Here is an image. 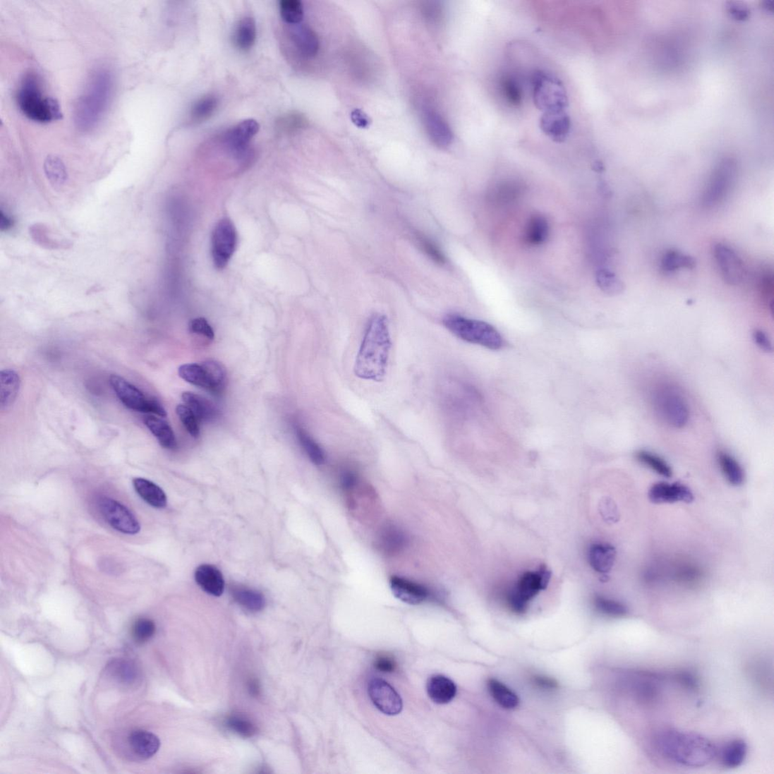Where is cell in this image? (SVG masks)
Here are the masks:
<instances>
[{
	"label": "cell",
	"mask_w": 774,
	"mask_h": 774,
	"mask_svg": "<svg viewBox=\"0 0 774 774\" xmlns=\"http://www.w3.org/2000/svg\"><path fill=\"white\" fill-rule=\"evenodd\" d=\"M226 725L235 733L243 737H252L258 732V728L250 720L240 715H232L226 720Z\"/></svg>",
	"instance_id": "cell-48"
},
{
	"label": "cell",
	"mask_w": 774,
	"mask_h": 774,
	"mask_svg": "<svg viewBox=\"0 0 774 774\" xmlns=\"http://www.w3.org/2000/svg\"><path fill=\"white\" fill-rule=\"evenodd\" d=\"M523 188L514 183H504L492 190L491 198L497 203H509L522 193Z\"/></svg>",
	"instance_id": "cell-47"
},
{
	"label": "cell",
	"mask_w": 774,
	"mask_h": 774,
	"mask_svg": "<svg viewBox=\"0 0 774 774\" xmlns=\"http://www.w3.org/2000/svg\"><path fill=\"white\" fill-rule=\"evenodd\" d=\"M502 89L507 101L517 107L523 101V92L518 83L511 77L502 80Z\"/></svg>",
	"instance_id": "cell-50"
},
{
	"label": "cell",
	"mask_w": 774,
	"mask_h": 774,
	"mask_svg": "<svg viewBox=\"0 0 774 774\" xmlns=\"http://www.w3.org/2000/svg\"><path fill=\"white\" fill-rule=\"evenodd\" d=\"M616 556V549L608 544H593L588 550L591 567L601 574H607L612 569Z\"/></svg>",
	"instance_id": "cell-25"
},
{
	"label": "cell",
	"mask_w": 774,
	"mask_h": 774,
	"mask_svg": "<svg viewBox=\"0 0 774 774\" xmlns=\"http://www.w3.org/2000/svg\"><path fill=\"white\" fill-rule=\"evenodd\" d=\"M296 437H298L301 447L305 452L315 465H322L325 462V454L319 444H318L310 435L301 427L296 428Z\"/></svg>",
	"instance_id": "cell-38"
},
{
	"label": "cell",
	"mask_w": 774,
	"mask_h": 774,
	"mask_svg": "<svg viewBox=\"0 0 774 774\" xmlns=\"http://www.w3.org/2000/svg\"><path fill=\"white\" fill-rule=\"evenodd\" d=\"M280 13L286 23L299 25L304 17L303 4L299 0H283L280 2Z\"/></svg>",
	"instance_id": "cell-45"
},
{
	"label": "cell",
	"mask_w": 774,
	"mask_h": 774,
	"mask_svg": "<svg viewBox=\"0 0 774 774\" xmlns=\"http://www.w3.org/2000/svg\"><path fill=\"white\" fill-rule=\"evenodd\" d=\"M20 386L18 375L12 369L3 370L0 374V405L3 411L13 405Z\"/></svg>",
	"instance_id": "cell-26"
},
{
	"label": "cell",
	"mask_w": 774,
	"mask_h": 774,
	"mask_svg": "<svg viewBox=\"0 0 774 774\" xmlns=\"http://www.w3.org/2000/svg\"><path fill=\"white\" fill-rule=\"evenodd\" d=\"M305 124L306 120L303 116L300 114H291L283 119L281 122L282 128H288L289 131L299 129Z\"/></svg>",
	"instance_id": "cell-56"
},
{
	"label": "cell",
	"mask_w": 774,
	"mask_h": 774,
	"mask_svg": "<svg viewBox=\"0 0 774 774\" xmlns=\"http://www.w3.org/2000/svg\"><path fill=\"white\" fill-rule=\"evenodd\" d=\"M46 176L52 186L60 188L67 181L68 173L65 164L61 159L55 156H49L44 163Z\"/></svg>",
	"instance_id": "cell-40"
},
{
	"label": "cell",
	"mask_w": 774,
	"mask_h": 774,
	"mask_svg": "<svg viewBox=\"0 0 774 774\" xmlns=\"http://www.w3.org/2000/svg\"><path fill=\"white\" fill-rule=\"evenodd\" d=\"M127 742L133 756L141 760L153 757L161 746L160 739L156 735L142 730L133 731Z\"/></svg>",
	"instance_id": "cell-18"
},
{
	"label": "cell",
	"mask_w": 774,
	"mask_h": 774,
	"mask_svg": "<svg viewBox=\"0 0 774 774\" xmlns=\"http://www.w3.org/2000/svg\"><path fill=\"white\" fill-rule=\"evenodd\" d=\"M418 240L424 252H425L434 262L441 265L445 264V262H447L443 253L432 241L423 236L419 237Z\"/></svg>",
	"instance_id": "cell-52"
},
{
	"label": "cell",
	"mask_w": 774,
	"mask_h": 774,
	"mask_svg": "<svg viewBox=\"0 0 774 774\" xmlns=\"http://www.w3.org/2000/svg\"><path fill=\"white\" fill-rule=\"evenodd\" d=\"M16 102L20 112L32 121L49 123L62 118L59 102L44 94L40 78L35 72L27 73L21 80Z\"/></svg>",
	"instance_id": "cell-4"
},
{
	"label": "cell",
	"mask_w": 774,
	"mask_h": 774,
	"mask_svg": "<svg viewBox=\"0 0 774 774\" xmlns=\"http://www.w3.org/2000/svg\"><path fill=\"white\" fill-rule=\"evenodd\" d=\"M155 624L152 619L140 618L133 623L132 634L134 640L137 643H144L150 641L155 635Z\"/></svg>",
	"instance_id": "cell-49"
},
{
	"label": "cell",
	"mask_w": 774,
	"mask_h": 774,
	"mask_svg": "<svg viewBox=\"0 0 774 774\" xmlns=\"http://www.w3.org/2000/svg\"><path fill=\"white\" fill-rule=\"evenodd\" d=\"M189 330L191 332L201 336H205L209 340H214V332L204 318H198L190 322Z\"/></svg>",
	"instance_id": "cell-53"
},
{
	"label": "cell",
	"mask_w": 774,
	"mask_h": 774,
	"mask_svg": "<svg viewBox=\"0 0 774 774\" xmlns=\"http://www.w3.org/2000/svg\"><path fill=\"white\" fill-rule=\"evenodd\" d=\"M237 243L238 236L234 224L227 218L220 220L212 234V257L218 270L226 267Z\"/></svg>",
	"instance_id": "cell-12"
},
{
	"label": "cell",
	"mask_w": 774,
	"mask_h": 774,
	"mask_svg": "<svg viewBox=\"0 0 774 774\" xmlns=\"http://www.w3.org/2000/svg\"><path fill=\"white\" fill-rule=\"evenodd\" d=\"M718 462L726 480L734 486L743 485L745 481V473L739 463L730 454L720 452L717 456Z\"/></svg>",
	"instance_id": "cell-33"
},
{
	"label": "cell",
	"mask_w": 774,
	"mask_h": 774,
	"mask_svg": "<svg viewBox=\"0 0 774 774\" xmlns=\"http://www.w3.org/2000/svg\"><path fill=\"white\" fill-rule=\"evenodd\" d=\"M368 695L377 708L387 715H397L402 710L399 694L389 683L380 678H373L370 681Z\"/></svg>",
	"instance_id": "cell-14"
},
{
	"label": "cell",
	"mask_w": 774,
	"mask_h": 774,
	"mask_svg": "<svg viewBox=\"0 0 774 774\" xmlns=\"http://www.w3.org/2000/svg\"><path fill=\"white\" fill-rule=\"evenodd\" d=\"M651 677L639 675L632 679V692L642 702H651L658 696V687Z\"/></svg>",
	"instance_id": "cell-39"
},
{
	"label": "cell",
	"mask_w": 774,
	"mask_h": 774,
	"mask_svg": "<svg viewBox=\"0 0 774 774\" xmlns=\"http://www.w3.org/2000/svg\"><path fill=\"white\" fill-rule=\"evenodd\" d=\"M596 282L603 292L610 296L619 295L625 290L624 282L608 270L603 269L597 272Z\"/></svg>",
	"instance_id": "cell-41"
},
{
	"label": "cell",
	"mask_w": 774,
	"mask_h": 774,
	"mask_svg": "<svg viewBox=\"0 0 774 774\" xmlns=\"http://www.w3.org/2000/svg\"><path fill=\"white\" fill-rule=\"evenodd\" d=\"M550 579L551 572L545 565L524 572L507 592L509 607L516 613L525 612L529 602L548 588Z\"/></svg>",
	"instance_id": "cell-6"
},
{
	"label": "cell",
	"mask_w": 774,
	"mask_h": 774,
	"mask_svg": "<svg viewBox=\"0 0 774 774\" xmlns=\"http://www.w3.org/2000/svg\"><path fill=\"white\" fill-rule=\"evenodd\" d=\"M198 585L210 595L219 597L224 593L225 581L221 572L214 566L201 565L195 571Z\"/></svg>",
	"instance_id": "cell-20"
},
{
	"label": "cell",
	"mask_w": 774,
	"mask_h": 774,
	"mask_svg": "<svg viewBox=\"0 0 774 774\" xmlns=\"http://www.w3.org/2000/svg\"><path fill=\"white\" fill-rule=\"evenodd\" d=\"M655 406L664 421L675 428H684L690 418L686 400L673 388L660 390L655 397Z\"/></svg>",
	"instance_id": "cell-10"
},
{
	"label": "cell",
	"mask_w": 774,
	"mask_h": 774,
	"mask_svg": "<svg viewBox=\"0 0 774 774\" xmlns=\"http://www.w3.org/2000/svg\"><path fill=\"white\" fill-rule=\"evenodd\" d=\"M144 423L162 447L167 449H174L176 447L174 433L167 421L160 418L147 416L144 419Z\"/></svg>",
	"instance_id": "cell-29"
},
{
	"label": "cell",
	"mask_w": 774,
	"mask_h": 774,
	"mask_svg": "<svg viewBox=\"0 0 774 774\" xmlns=\"http://www.w3.org/2000/svg\"><path fill=\"white\" fill-rule=\"evenodd\" d=\"M176 411L180 421H182L183 426L191 436L198 438L200 434L198 420L193 411L185 405H179Z\"/></svg>",
	"instance_id": "cell-51"
},
{
	"label": "cell",
	"mask_w": 774,
	"mask_h": 774,
	"mask_svg": "<svg viewBox=\"0 0 774 774\" xmlns=\"http://www.w3.org/2000/svg\"><path fill=\"white\" fill-rule=\"evenodd\" d=\"M291 37L296 49L307 58H313L320 50V40L308 25H296L291 31Z\"/></svg>",
	"instance_id": "cell-22"
},
{
	"label": "cell",
	"mask_w": 774,
	"mask_h": 774,
	"mask_svg": "<svg viewBox=\"0 0 774 774\" xmlns=\"http://www.w3.org/2000/svg\"><path fill=\"white\" fill-rule=\"evenodd\" d=\"M106 670L111 679L123 685L132 686L139 682L141 677L139 667L133 662L123 659L112 660Z\"/></svg>",
	"instance_id": "cell-24"
},
{
	"label": "cell",
	"mask_w": 774,
	"mask_h": 774,
	"mask_svg": "<svg viewBox=\"0 0 774 774\" xmlns=\"http://www.w3.org/2000/svg\"><path fill=\"white\" fill-rule=\"evenodd\" d=\"M636 459L662 476L670 478L672 476L671 466L659 456L649 452L640 451L636 453Z\"/></svg>",
	"instance_id": "cell-43"
},
{
	"label": "cell",
	"mask_w": 774,
	"mask_h": 774,
	"mask_svg": "<svg viewBox=\"0 0 774 774\" xmlns=\"http://www.w3.org/2000/svg\"><path fill=\"white\" fill-rule=\"evenodd\" d=\"M390 588L397 599L410 605H418L425 601L430 595L425 586L401 576L391 578Z\"/></svg>",
	"instance_id": "cell-17"
},
{
	"label": "cell",
	"mask_w": 774,
	"mask_h": 774,
	"mask_svg": "<svg viewBox=\"0 0 774 774\" xmlns=\"http://www.w3.org/2000/svg\"><path fill=\"white\" fill-rule=\"evenodd\" d=\"M231 591L233 598L241 607L250 612H260L266 605L264 596L256 590L243 586H235Z\"/></svg>",
	"instance_id": "cell-32"
},
{
	"label": "cell",
	"mask_w": 774,
	"mask_h": 774,
	"mask_svg": "<svg viewBox=\"0 0 774 774\" xmlns=\"http://www.w3.org/2000/svg\"><path fill=\"white\" fill-rule=\"evenodd\" d=\"M549 235V225L547 219L540 215H535L528 221L524 239L529 246H538L544 243Z\"/></svg>",
	"instance_id": "cell-34"
},
{
	"label": "cell",
	"mask_w": 774,
	"mask_h": 774,
	"mask_svg": "<svg viewBox=\"0 0 774 774\" xmlns=\"http://www.w3.org/2000/svg\"><path fill=\"white\" fill-rule=\"evenodd\" d=\"M182 398L185 404L193 411L198 421L210 422L218 417L217 408L207 399L190 392H183Z\"/></svg>",
	"instance_id": "cell-27"
},
{
	"label": "cell",
	"mask_w": 774,
	"mask_h": 774,
	"mask_svg": "<svg viewBox=\"0 0 774 774\" xmlns=\"http://www.w3.org/2000/svg\"><path fill=\"white\" fill-rule=\"evenodd\" d=\"M657 746L667 759L689 768H702L717 756V749L706 737L677 730H665L657 738Z\"/></svg>",
	"instance_id": "cell-2"
},
{
	"label": "cell",
	"mask_w": 774,
	"mask_h": 774,
	"mask_svg": "<svg viewBox=\"0 0 774 774\" xmlns=\"http://www.w3.org/2000/svg\"><path fill=\"white\" fill-rule=\"evenodd\" d=\"M249 691L250 694L254 696H258L260 694V687L257 680H250L248 684Z\"/></svg>",
	"instance_id": "cell-62"
},
{
	"label": "cell",
	"mask_w": 774,
	"mask_h": 774,
	"mask_svg": "<svg viewBox=\"0 0 774 774\" xmlns=\"http://www.w3.org/2000/svg\"><path fill=\"white\" fill-rule=\"evenodd\" d=\"M98 506L105 521L114 529L125 535H136L141 526L134 514L125 505L109 497H102Z\"/></svg>",
	"instance_id": "cell-11"
},
{
	"label": "cell",
	"mask_w": 774,
	"mask_h": 774,
	"mask_svg": "<svg viewBox=\"0 0 774 774\" xmlns=\"http://www.w3.org/2000/svg\"><path fill=\"white\" fill-rule=\"evenodd\" d=\"M379 543L385 553L394 555L399 553L406 547L408 538L401 528L390 526L385 528L381 533Z\"/></svg>",
	"instance_id": "cell-30"
},
{
	"label": "cell",
	"mask_w": 774,
	"mask_h": 774,
	"mask_svg": "<svg viewBox=\"0 0 774 774\" xmlns=\"http://www.w3.org/2000/svg\"><path fill=\"white\" fill-rule=\"evenodd\" d=\"M754 340L761 351L766 353L773 351V346L768 335L761 330H756L754 333Z\"/></svg>",
	"instance_id": "cell-57"
},
{
	"label": "cell",
	"mask_w": 774,
	"mask_h": 774,
	"mask_svg": "<svg viewBox=\"0 0 774 774\" xmlns=\"http://www.w3.org/2000/svg\"><path fill=\"white\" fill-rule=\"evenodd\" d=\"M11 226H12V220L1 212V214H0V228L3 230H7Z\"/></svg>",
	"instance_id": "cell-63"
},
{
	"label": "cell",
	"mask_w": 774,
	"mask_h": 774,
	"mask_svg": "<svg viewBox=\"0 0 774 774\" xmlns=\"http://www.w3.org/2000/svg\"><path fill=\"white\" fill-rule=\"evenodd\" d=\"M533 84L534 103L539 110L545 113L564 111L568 97L560 79L551 73L538 71L535 73Z\"/></svg>",
	"instance_id": "cell-7"
},
{
	"label": "cell",
	"mask_w": 774,
	"mask_h": 774,
	"mask_svg": "<svg viewBox=\"0 0 774 774\" xmlns=\"http://www.w3.org/2000/svg\"><path fill=\"white\" fill-rule=\"evenodd\" d=\"M112 73L99 68L92 73L74 109V122L81 132L97 128L107 112L113 93Z\"/></svg>",
	"instance_id": "cell-3"
},
{
	"label": "cell",
	"mask_w": 774,
	"mask_h": 774,
	"mask_svg": "<svg viewBox=\"0 0 774 774\" xmlns=\"http://www.w3.org/2000/svg\"><path fill=\"white\" fill-rule=\"evenodd\" d=\"M392 339L387 318L375 314L370 318L356 358L355 375L362 380L381 382L387 375Z\"/></svg>",
	"instance_id": "cell-1"
},
{
	"label": "cell",
	"mask_w": 774,
	"mask_h": 774,
	"mask_svg": "<svg viewBox=\"0 0 774 774\" xmlns=\"http://www.w3.org/2000/svg\"><path fill=\"white\" fill-rule=\"evenodd\" d=\"M102 567L106 572H116L119 571V566L114 563V561L111 562L110 560H106L104 561V563L102 564Z\"/></svg>",
	"instance_id": "cell-61"
},
{
	"label": "cell",
	"mask_w": 774,
	"mask_h": 774,
	"mask_svg": "<svg viewBox=\"0 0 774 774\" xmlns=\"http://www.w3.org/2000/svg\"><path fill=\"white\" fill-rule=\"evenodd\" d=\"M593 603L600 612L608 617H623L629 612L628 608L623 603L605 597L596 596Z\"/></svg>",
	"instance_id": "cell-46"
},
{
	"label": "cell",
	"mask_w": 774,
	"mask_h": 774,
	"mask_svg": "<svg viewBox=\"0 0 774 774\" xmlns=\"http://www.w3.org/2000/svg\"><path fill=\"white\" fill-rule=\"evenodd\" d=\"M259 130L260 125L257 121L246 120L228 131L222 142L226 150L238 160L242 162H248L252 157L249 151V145Z\"/></svg>",
	"instance_id": "cell-13"
},
{
	"label": "cell",
	"mask_w": 774,
	"mask_h": 774,
	"mask_svg": "<svg viewBox=\"0 0 774 774\" xmlns=\"http://www.w3.org/2000/svg\"><path fill=\"white\" fill-rule=\"evenodd\" d=\"M714 254L726 283L737 286L743 282L746 274L744 263L733 249L723 243H718Z\"/></svg>",
	"instance_id": "cell-15"
},
{
	"label": "cell",
	"mask_w": 774,
	"mask_h": 774,
	"mask_svg": "<svg viewBox=\"0 0 774 774\" xmlns=\"http://www.w3.org/2000/svg\"><path fill=\"white\" fill-rule=\"evenodd\" d=\"M747 751V745L744 740L735 739L730 742L722 751L723 765L729 768L739 767L746 758Z\"/></svg>",
	"instance_id": "cell-36"
},
{
	"label": "cell",
	"mask_w": 774,
	"mask_h": 774,
	"mask_svg": "<svg viewBox=\"0 0 774 774\" xmlns=\"http://www.w3.org/2000/svg\"><path fill=\"white\" fill-rule=\"evenodd\" d=\"M696 266V261L694 258L677 250L667 251L662 260V267L666 272L680 269L693 270Z\"/></svg>",
	"instance_id": "cell-42"
},
{
	"label": "cell",
	"mask_w": 774,
	"mask_h": 774,
	"mask_svg": "<svg viewBox=\"0 0 774 774\" xmlns=\"http://www.w3.org/2000/svg\"><path fill=\"white\" fill-rule=\"evenodd\" d=\"M649 498L654 504H689L694 500L691 490L687 486L678 483H657L653 485L649 491Z\"/></svg>",
	"instance_id": "cell-16"
},
{
	"label": "cell",
	"mask_w": 774,
	"mask_h": 774,
	"mask_svg": "<svg viewBox=\"0 0 774 774\" xmlns=\"http://www.w3.org/2000/svg\"><path fill=\"white\" fill-rule=\"evenodd\" d=\"M739 172V157H729L713 169L703 196V205L712 207L722 201L735 185Z\"/></svg>",
	"instance_id": "cell-8"
},
{
	"label": "cell",
	"mask_w": 774,
	"mask_h": 774,
	"mask_svg": "<svg viewBox=\"0 0 774 774\" xmlns=\"http://www.w3.org/2000/svg\"><path fill=\"white\" fill-rule=\"evenodd\" d=\"M543 131L557 143L565 141L570 130L569 116L564 111L544 113L540 121Z\"/></svg>",
	"instance_id": "cell-19"
},
{
	"label": "cell",
	"mask_w": 774,
	"mask_h": 774,
	"mask_svg": "<svg viewBox=\"0 0 774 774\" xmlns=\"http://www.w3.org/2000/svg\"><path fill=\"white\" fill-rule=\"evenodd\" d=\"M534 681L537 685L545 689H555L557 687L555 681L547 677L536 676Z\"/></svg>",
	"instance_id": "cell-60"
},
{
	"label": "cell",
	"mask_w": 774,
	"mask_h": 774,
	"mask_svg": "<svg viewBox=\"0 0 774 774\" xmlns=\"http://www.w3.org/2000/svg\"><path fill=\"white\" fill-rule=\"evenodd\" d=\"M427 691L433 703L443 705L452 701L457 694V687L449 677L437 675L430 677Z\"/></svg>",
	"instance_id": "cell-23"
},
{
	"label": "cell",
	"mask_w": 774,
	"mask_h": 774,
	"mask_svg": "<svg viewBox=\"0 0 774 774\" xmlns=\"http://www.w3.org/2000/svg\"><path fill=\"white\" fill-rule=\"evenodd\" d=\"M133 484L137 494L147 504L155 508H164L167 506V497L160 486L144 478H135Z\"/></svg>",
	"instance_id": "cell-28"
},
{
	"label": "cell",
	"mask_w": 774,
	"mask_h": 774,
	"mask_svg": "<svg viewBox=\"0 0 774 774\" xmlns=\"http://www.w3.org/2000/svg\"><path fill=\"white\" fill-rule=\"evenodd\" d=\"M219 102L214 95H207L198 100L191 111V118L196 123L207 120L217 109Z\"/></svg>",
	"instance_id": "cell-44"
},
{
	"label": "cell",
	"mask_w": 774,
	"mask_h": 774,
	"mask_svg": "<svg viewBox=\"0 0 774 774\" xmlns=\"http://www.w3.org/2000/svg\"><path fill=\"white\" fill-rule=\"evenodd\" d=\"M376 669L385 673H390L395 671L397 663L389 655H380L375 662Z\"/></svg>",
	"instance_id": "cell-54"
},
{
	"label": "cell",
	"mask_w": 774,
	"mask_h": 774,
	"mask_svg": "<svg viewBox=\"0 0 774 774\" xmlns=\"http://www.w3.org/2000/svg\"><path fill=\"white\" fill-rule=\"evenodd\" d=\"M678 680L686 687L696 689L698 685L696 678L691 673H682L677 676Z\"/></svg>",
	"instance_id": "cell-59"
},
{
	"label": "cell",
	"mask_w": 774,
	"mask_h": 774,
	"mask_svg": "<svg viewBox=\"0 0 774 774\" xmlns=\"http://www.w3.org/2000/svg\"><path fill=\"white\" fill-rule=\"evenodd\" d=\"M351 119L359 128H367L370 125L368 116L363 111L359 109H356L352 112Z\"/></svg>",
	"instance_id": "cell-58"
},
{
	"label": "cell",
	"mask_w": 774,
	"mask_h": 774,
	"mask_svg": "<svg viewBox=\"0 0 774 774\" xmlns=\"http://www.w3.org/2000/svg\"><path fill=\"white\" fill-rule=\"evenodd\" d=\"M235 42L241 50H248L255 44L257 27L252 17H245L240 20L235 33Z\"/></svg>",
	"instance_id": "cell-35"
},
{
	"label": "cell",
	"mask_w": 774,
	"mask_h": 774,
	"mask_svg": "<svg viewBox=\"0 0 774 774\" xmlns=\"http://www.w3.org/2000/svg\"><path fill=\"white\" fill-rule=\"evenodd\" d=\"M428 133L435 145L440 147H448L453 140V135L448 123L440 114L428 111L424 114Z\"/></svg>",
	"instance_id": "cell-21"
},
{
	"label": "cell",
	"mask_w": 774,
	"mask_h": 774,
	"mask_svg": "<svg viewBox=\"0 0 774 774\" xmlns=\"http://www.w3.org/2000/svg\"><path fill=\"white\" fill-rule=\"evenodd\" d=\"M358 482V477L353 471L346 470L343 471L340 477V484L345 491H351L354 489Z\"/></svg>",
	"instance_id": "cell-55"
},
{
	"label": "cell",
	"mask_w": 774,
	"mask_h": 774,
	"mask_svg": "<svg viewBox=\"0 0 774 774\" xmlns=\"http://www.w3.org/2000/svg\"><path fill=\"white\" fill-rule=\"evenodd\" d=\"M442 323L452 334L465 342L482 346L492 351H498L504 346L503 337L489 323L458 314L445 315Z\"/></svg>",
	"instance_id": "cell-5"
},
{
	"label": "cell",
	"mask_w": 774,
	"mask_h": 774,
	"mask_svg": "<svg viewBox=\"0 0 774 774\" xmlns=\"http://www.w3.org/2000/svg\"><path fill=\"white\" fill-rule=\"evenodd\" d=\"M179 375L188 383L196 387L205 389L213 394L208 370L204 364H186L180 366L178 370Z\"/></svg>",
	"instance_id": "cell-31"
},
{
	"label": "cell",
	"mask_w": 774,
	"mask_h": 774,
	"mask_svg": "<svg viewBox=\"0 0 774 774\" xmlns=\"http://www.w3.org/2000/svg\"><path fill=\"white\" fill-rule=\"evenodd\" d=\"M109 382L116 397L126 407L140 412L155 413L162 418L167 416V411L160 402L147 397L140 389L122 377L113 375Z\"/></svg>",
	"instance_id": "cell-9"
},
{
	"label": "cell",
	"mask_w": 774,
	"mask_h": 774,
	"mask_svg": "<svg viewBox=\"0 0 774 774\" xmlns=\"http://www.w3.org/2000/svg\"><path fill=\"white\" fill-rule=\"evenodd\" d=\"M488 687L495 702L504 708L514 709L519 706L517 695L500 682L491 679L488 682Z\"/></svg>",
	"instance_id": "cell-37"
}]
</instances>
